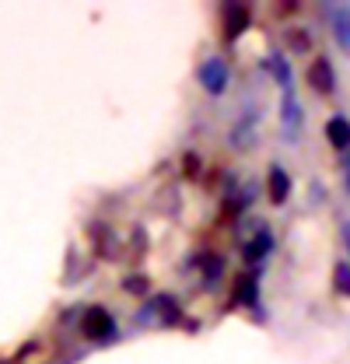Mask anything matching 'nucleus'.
Segmentation results:
<instances>
[{"mask_svg":"<svg viewBox=\"0 0 350 364\" xmlns=\"http://www.w3.org/2000/svg\"><path fill=\"white\" fill-rule=\"evenodd\" d=\"M326 21L336 46L350 56V4H326Z\"/></svg>","mask_w":350,"mask_h":364,"instance_id":"4","label":"nucleus"},{"mask_svg":"<svg viewBox=\"0 0 350 364\" xmlns=\"http://www.w3.org/2000/svg\"><path fill=\"white\" fill-rule=\"evenodd\" d=\"M305 81L312 85V91H319V95H333V91H336V77H333V63H329V56H319V60L308 67Z\"/></svg>","mask_w":350,"mask_h":364,"instance_id":"5","label":"nucleus"},{"mask_svg":"<svg viewBox=\"0 0 350 364\" xmlns=\"http://www.w3.org/2000/svg\"><path fill=\"white\" fill-rule=\"evenodd\" d=\"M347 193H350V168H347Z\"/></svg>","mask_w":350,"mask_h":364,"instance_id":"16","label":"nucleus"},{"mask_svg":"<svg viewBox=\"0 0 350 364\" xmlns=\"http://www.w3.org/2000/svg\"><path fill=\"white\" fill-rule=\"evenodd\" d=\"M270 252H273V231H270V228H260V231L245 242V263H262Z\"/></svg>","mask_w":350,"mask_h":364,"instance_id":"8","label":"nucleus"},{"mask_svg":"<svg viewBox=\"0 0 350 364\" xmlns=\"http://www.w3.org/2000/svg\"><path fill=\"white\" fill-rule=\"evenodd\" d=\"M196 81H200V88L207 91L211 98H221L228 91V85H231V67L221 56H207L200 63V70H196Z\"/></svg>","mask_w":350,"mask_h":364,"instance_id":"2","label":"nucleus"},{"mask_svg":"<svg viewBox=\"0 0 350 364\" xmlns=\"http://www.w3.org/2000/svg\"><path fill=\"white\" fill-rule=\"evenodd\" d=\"M280 119H284V134H287V140H295L298 130L305 127V112H302V105L295 102V91L284 95V102H280Z\"/></svg>","mask_w":350,"mask_h":364,"instance_id":"6","label":"nucleus"},{"mask_svg":"<svg viewBox=\"0 0 350 364\" xmlns=\"http://www.w3.org/2000/svg\"><path fill=\"white\" fill-rule=\"evenodd\" d=\"M344 245H347V256H350V221L344 225Z\"/></svg>","mask_w":350,"mask_h":364,"instance_id":"15","label":"nucleus"},{"mask_svg":"<svg viewBox=\"0 0 350 364\" xmlns=\"http://www.w3.org/2000/svg\"><path fill=\"white\" fill-rule=\"evenodd\" d=\"M235 298L242 305H256V298H260V277L256 273H242L238 277V287H235Z\"/></svg>","mask_w":350,"mask_h":364,"instance_id":"11","label":"nucleus"},{"mask_svg":"<svg viewBox=\"0 0 350 364\" xmlns=\"http://www.w3.org/2000/svg\"><path fill=\"white\" fill-rule=\"evenodd\" d=\"M287 46H291L295 53H308V49H312V39H308V32H298V28H295V32H287Z\"/></svg>","mask_w":350,"mask_h":364,"instance_id":"14","label":"nucleus"},{"mask_svg":"<svg viewBox=\"0 0 350 364\" xmlns=\"http://www.w3.org/2000/svg\"><path fill=\"white\" fill-rule=\"evenodd\" d=\"M221 25H224V43H235L253 25V7H245V4H224L221 7Z\"/></svg>","mask_w":350,"mask_h":364,"instance_id":"3","label":"nucleus"},{"mask_svg":"<svg viewBox=\"0 0 350 364\" xmlns=\"http://www.w3.org/2000/svg\"><path fill=\"white\" fill-rule=\"evenodd\" d=\"M266 182H270V200H273L277 207L287 203V196H291V176L284 172V165H270Z\"/></svg>","mask_w":350,"mask_h":364,"instance_id":"9","label":"nucleus"},{"mask_svg":"<svg viewBox=\"0 0 350 364\" xmlns=\"http://www.w3.org/2000/svg\"><path fill=\"white\" fill-rule=\"evenodd\" d=\"M154 312L161 322H179V305L172 301V294H161V298H154Z\"/></svg>","mask_w":350,"mask_h":364,"instance_id":"12","label":"nucleus"},{"mask_svg":"<svg viewBox=\"0 0 350 364\" xmlns=\"http://www.w3.org/2000/svg\"><path fill=\"white\" fill-rule=\"evenodd\" d=\"M81 333L91 343H109V340H116L120 329H116V318H112V312L105 305H91L81 316Z\"/></svg>","mask_w":350,"mask_h":364,"instance_id":"1","label":"nucleus"},{"mask_svg":"<svg viewBox=\"0 0 350 364\" xmlns=\"http://www.w3.org/2000/svg\"><path fill=\"white\" fill-rule=\"evenodd\" d=\"M266 67L273 70V81L280 85L284 95H291V91H295V70H291V63H287V56H284V53H277V49H273V53L266 56Z\"/></svg>","mask_w":350,"mask_h":364,"instance_id":"7","label":"nucleus"},{"mask_svg":"<svg viewBox=\"0 0 350 364\" xmlns=\"http://www.w3.org/2000/svg\"><path fill=\"white\" fill-rule=\"evenodd\" d=\"M333 284H336V291H340V294H347L350 298V263H336V270H333Z\"/></svg>","mask_w":350,"mask_h":364,"instance_id":"13","label":"nucleus"},{"mask_svg":"<svg viewBox=\"0 0 350 364\" xmlns=\"http://www.w3.org/2000/svg\"><path fill=\"white\" fill-rule=\"evenodd\" d=\"M326 140H329V147L347 151L350 147V119L347 116H333V119L326 123Z\"/></svg>","mask_w":350,"mask_h":364,"instance_id":"10","label":"nucleus"}]
</instances>
